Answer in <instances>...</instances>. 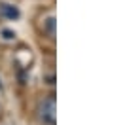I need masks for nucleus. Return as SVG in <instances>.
Returning <instances> with one entry per match:
<instances>
[{"label": "nucleus", "mask_w": 123, "mask_h": 125, "mask_svg": "<svg viewBox=\"0 0 123 125\" xmlns=\"http://www.w3.org/2000/svg\"><path fill=\"white\" fill-rule=\"evenodd\" d=\"M38 117L44 125H55V97L47 95L46 99H42L38 104Z\"/></svg>", "instance_id": "obj_1"}, {"label": "nucleus", "mask_w": 123, "mask_h": 125, "mask_svg": "<svg viewBox=\"0 0 123 125\" xmlns=\"http://www.w3.org/2000/svg\"><path fill=\"white\" fill-rule=\"evenodd\" d=\"M0 13L4 17H8V19H17L19 17V10L15 6H11V4H0Z\"/></svg>", "instance_id": "obj_2"}, {"label": "nucleus", "mask_w": 123, "mask_h": 125, "mask_svg": "<svg viewBox=\"0 0 123 125\" xmlns=\"http://www.w3.org/2000/svg\"><path fill=\"white\" fill-rule=\"evenodd\" d=\"M2 34H4V38H6V40H11L13 36H15V34H13L11 31H2Z\"/></svg>", "instance_id": "obj_3"}]
</instances>
